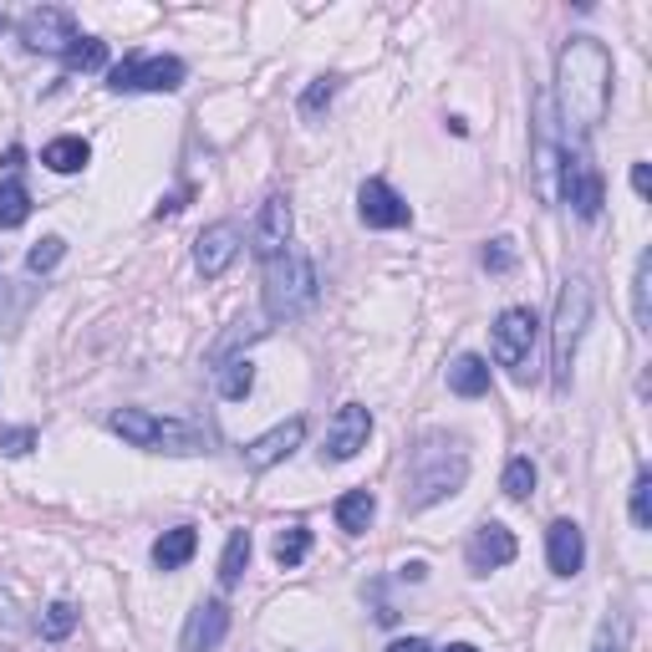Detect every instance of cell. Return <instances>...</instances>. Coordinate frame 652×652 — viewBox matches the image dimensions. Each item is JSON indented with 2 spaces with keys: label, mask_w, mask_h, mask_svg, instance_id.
<instances>
[{
  "label": "cell",
  "mask_w": 652,
  "mask_h": 652,
  "mask_svg": "<svg viewBox=\"0 0 652 652\" xmlns=\"http://www.w3.org/2000/svg\"><path fill=\"white\" fill-rule=\"evenodd\" d=\"M606 102H612V51L597 36H571L555 56V98L551 107L561 113L566 138H591L602 128Z\"/></svg>",
  "instance_id": "obj_1"
},
{
  "label": "cell",
  "mask_w": 652,
  "mask_h": 652,
  "mask_svg": "<svg viewBox=\"0 0 652 652\" xmlns=\"http://www.w3.org/2000/svg\"><path fill=\"white\" fill-rule=\"evenodd\" d=\"M464 474H469V459L453 438H423L413 449V464H408V489H413L408 504L429 510V504H438L444 495H453L464 485Z\"/></svg>",
  "instance_id": "obj_2"
},
{
  "label": "cell",
  "mask_w": 652,
  "mask_h": 652,
  "mask_svg": "<svg viewBox=\"0 0 652 652\" xmlns=\"http://www.w3.org/2000/svg\"><path fill=\"white\" fill-rule=\"evenodd\" d=\"M586 321H591V276L576 270L561 281V296H555V317H551V368H555V387L571 383V357L581 347Z\"/></svg>",
  "instance_id": "obj_3"
},
{
  "label": "cell",
  "mask_w": 652,
  "mask_h": 652,
  "mask_svg": "<svg viewBox=\"0 0 652 652\" xmlns=\"http://www.w3.org/2000/svg\"><path fill=\"white\" fill-rule=\"evenodd\" d=\"M321 296V281H317V266L311 255L302 251H285L281 260L266 266V317L270 321H296L306 317Z\"/></svg>",
  "instance_id": "obj_4"
},
{
  "label": "cell",
  "mask_w": 652,
  "mask_h": 652,
  "mask_svg": "<svg viewBox=\"0 0 652 652\" xmlns=\"http://www.w3.org/2000/svg\"><path fill=\"white\" fill-rule=\"evenodd\" d=\"M107 87L113 92H179L184 87V62L179 56H123L113 72H107Z\"/></svg>",
  "instance_id": "obj_5"
},
{
  "label": "cell",
  "mask_w": 652,
  "mask_h": 652,
  "mask_svg": "<svg viewBox=\"0 0 652 652\" xmlns=\"http://www.w3.org/2000/svg\"><path fill=\"white\" fill-rule=\"evenodd\" d=\"M536 336H540V317L530 311V306H510V311H500V321H495V342H489V351H495L500 368L515 372L520 383H525V362H530Z\"/></svg>",
  "instance_id": "obj_6"
},
{
  "label": "cell",
  "mask_w": 652,
  "mask_h": 652,
  "mask_svg": "<svg viewBox=\"0 0 652 652\" xmlns=\"http://www.w3.org/2000/svg\"><path fill=\"white\" fill-rule=\"evenodd\" d=\"M21 47L26 51H51V56H67L72 47H77V21H72V11H62V5H36L31 16L16 26Z\"/></svg>",
  "instance_id": "obj_7"
},
{
  "label": "cell",
  "mask_w": 652,
  "mask_h": 652,
  "mask_svg": "<svg viewBox=\"0 0 652 652\" xmlns=\"http://www.w3.org/2000/svg\"><path fill=\"white\" fill-rule=\"evenodd\" d=\"M561 194H566V204L576 209L581 219H597L602 215V204H606V184H602V174L591 168V158L586 153H566L561 158Z\"/></svg>",
  "instance_id": "obj_8"
},
{
  "label": "cell",
  "mask_w": 652,
  "mask_h": 652,
  "mask_svg": "<svg viewBox=\"0 0 652 652\" xmlns=\"http://www.w3.org/2000/svg\"><path fill=\"white\" fill-rule=\"evenodd\" d=\"M291 230H296V215H291V200L285 194H270L266 204H260V215H255V230H251V251L260 255V260H281L285 245H291Z\"/></svg>",
  "instance_id": "obj_9"
},
{
  "label": "cell",
  "mask_w": 652,
  "mask_h": 652,
  "mask_svg": "<svg viewBox=\"0 0 652 652\" xmlns=\"http://www.w3.org/2000/svg\"><path fill=\"white\" fill-rule=\"evenodd\" d=\"M357 215H362L368 230H402V225L413 219V209H408V200H402L393 184L368 179V184L357 189Z\"/></svg>",
  "instance_id": "obj_10"
},
{
  "label": "cell",
  "mask_w": 652,
  "mask_h": 652,
  "mask_svg": "<svg viewBox=\"0 0 652 652\" xmlns=\"http://www.w3.org/2000/svg\"><path fill=\"white\" fill-rule=\"evenodd\" d=\"M368 438H372V413L362 402H347V408H336V419L327 423V459L347 464V459H357V453L368 449Z\"/></svg>",
  "instance_id": "obj_11"
},
{
  "label": "cell",
  "mask_w": 652,
  "mask_h": 652,
  "mask_svg": "<svg viewBox=\"0 0 652 652\" xmlns=\"http://www.w3.org/2000/svg\"><path fill=\"white\" fill-rule=\"evenodd\" d=\"M234 255H240V230H234L230 219L209 225V230L194 240V266H200L204 281H219V276L234 266Z\"/></svg>",
  "instance_id": "obj_12"
},
{
  "label": "cell",
  "mask_w": 652,
  "mask_h": 652,
  "mask_svg": "<svg viewBox=\"0 0 652 652\" xmlns=\"http://www.w3.org/2000/svg\"><path fill=\"white\" fill-rule=\"evenodd\" d=\"M515 536H510V530H504L500 520H485V525H480V530H474V540H469V571H474V576H489V571H500V566H510V561H515Z\"/></svg>",
  "instance_id": "obj_13"
},
{
  "label": "cell",
  "mask_w": 652,
  "mask_h": 652,
  "mask_svg": "<svg viewBox=\"0 0 652 652\" xmlns=\"http://www.w3.org/2000/svg\"><path fill=\"white\" fill-rule=\"evenodd\" d=\"M302 438H306V419H285V423H276L270 434H260L245 449V464L255 469V474H266V469H276L285 459V453H296L302 449Z\"/></svg>",
  "instance_id": "obj_14"
},
{
  "label": "cell",
  "mask_w": 652,
  "mask_h": 652,
  "mask_svg": "<svg viewBox=\"0 0 652 652\" xmlns=\"http://www.w3.org/2000/svg\"><path fill=\"white\" fill-rule=\"evenodd\" d=\"M230 632V606L225 597H209V602L194 606V617H189V632H184V652H215Z\"/></svg>",
  "instance_id": "obj_15"
},
{
  "label": "cell",
  "mask_w": 652,
  "mask_h": 652,
  "mask_svg": "<svg viewBox=\"0 0 652 652\" xmlns=\"http://www.w3.org/2000/svg\"><path fill=\"white\" fill-rule=\"evenodd\" d=\"M546 555H551V571L555 576H576L586 566V536L576 520H555L546 530Z\"/></svg>",
  "instance_id": "obj_16"
},
{
  "label": "cell",
  "mask_w": 652,
  "mask_h": 652,
  "mask_svg": "<svg viewBox=\"0 0 652 652\" xmlns=\"http://www.w3.org/2000/svg\"><path fill=\"white\" fill-rule=\"evenodd\" d=\"M194 551H200V530H194V525H174V530H164V536L153 540V566L179 571L194 561Z\"/></svg>",
  "instance_id": "obj_17"
},
{
  "label": "cell",
  "mask_w": 652,
  "mask_h": 652,
  "mask_svg": "<svg viewBox=\"0 0 652 652\" xmlns=\"http://www.w3.org/2000/svg\"><path fill=\"white\" fill-rule=\"evenodd\" d=\"M117 438H128L133 449H158V434H164V419H153L143 408H117L113 419H107Z\"/></svg>",
  "instance_id": "obj_18"
},
{
  "label": "cell",
  "mask_w": 652,
  "mask_h": 652,
  "mask_svg": "<svg viewBox=\"0 0 652 652\" xmlns=\"http://www.w3.org/2000/svg\"><path fill=\"white\" fill-rule=\"evenodd\" d=\"M449 393H459V398H485L489 393V362L485 357H474V351L453 357L449 362Z\"/></svg>",
  "instance_id": "obj_19"
},
{
  "label": "cell",
  "mask_w": 652,
  "mask_h": 652,
  "mask_svg": "<svg viewBox=\"0 0 652 652\" xmlns=\"http://www.w3.org/2000/svg\"><path fill=\"white\" fill-rule=\"evenodd\" d=\"M215 387H219V398H225V402L251 398L255 362H251V357H230V362H219V368H215Z\"/></svg>",
  "instance_id": "obj_20"
},
{
  "label": "cell",
  "mask_w": 652,
  "mask_h": 652,
  "mask_svg": "<svg viewBox=\"0 0 652 652\" xmlns=\"http://www.w3.org/2000/svg\"><path fill=\"white\" fill-rule=\"evenodd\" d=\"M372 515H378V500H372L368 489H347V495L336 500V525H342L347 536H362L372 525Z\"/></svg>",
  "instance_id": "obj_21"
},
{
  "label": "cell",
  "mask_w": 652,
  "mask_h": 652,
  "mask_svg": "<svg viewBox=\"0 0 652 652\" xmlns=\"http://www.w3.org/2000/svg\"><path fill=\"white\" fill-rule=\"evenodd\" d=\"M87 158H92L87 138H51L47 149H41V164L51 174H77V168H87Z\"/></svg>",
  "instance_id": "obj_22"
},
{
  "label": "cell",
  "mask_w": 652,
  "mask_h": 652,
  "mask_svg": "<svg viewBox=\"0 0 652 652\" xmlns=\"http://www.w3.org/2000/svg\"><path fill=\"white\" fill-rule=\"evenodd\" d=\"M266 332H270V327H266V321H260V317H251V321H234L230 332H225V336H219V342H215V347H209V362H215V368H219V362H230L234 351H240V347H251V342H260V336H266Z\"/></svg>",
  "instance_id": "obj_23"
},
{
  "label": "cell",
  "mask_w": 652,
  "mask_h": 652,
  "mask_svg": "<svg viewBox=\"0 0 652 652\" xmlns=\"http://www.w3.org/2000/svg\"><path fill=\"white\" fill-rule=\"evenodd\" d=\"M31 219V189L21 179H5L0 184V230H21Z\"/></svg>",
  "instance_id": "obj_24"
},
{
  "label": "cell",
  "mask_w": 652,
  "mask_h": 652,
  "mask_svg": "<svg viewBox=\"0 0 652 652\" xmlns=\"http://www.w3.org/2000/svg\"><path fill=\"white\" fill-rule=\"evenodd\" d=\"M245 566H251V530H234V536L225 540V555H219V586H225V591L240 586Z\"/></svg>",
  "instance_id": "obj_25"
},
{
  "label": "cell",
  "mask_w": 652,
  "mask_h": 652,
  "mask_svg": "<svg viewBox=\"0 0 652 652\" xmlns=\"http://www.w3.org/2000/svg\"><path fill=\"white\" fill-rule=\"evenodd\" d=\"M306 555H311V530L306 525H285L281 536H276V566L296 571Z\"/></svg>",
  "instance_id": "obj_26"
},
{
  "label": "cell",
  "mask_w": 652,
  "mask_h": 652,
  "mask_svg": "<svg viewBox=\"0 0 652 652\" xmlns=\"http://www.w3.org/2000/svg\"><path fill=\"white\" fill-rule=\"evenodd\" d=\"M632 317H637V332H652V255L637 260V276H632Z\"/></svg>",
  "instance_id": "obj_27"
},
{
  "label": "cell",
  "mask_w": 652,
  "mask_h": 652,
  "mask_svg": "<svg viewBox=\"0 0 652 652\" xmlns=\"http://www.w3.org/2000/svg\"><path fill=\"white\" fill-rule=\"evenodd\" d=\"M77 622H82V612L72 602H51L47 612H41V637H47V642H67Z\"/></svg>",
  "instance_id": "obj_28"
},
{
  "label": "cell",
  "mask_w": 652,
  "mask_h": 652,
  "mask_svg": "<svg viewBox=\"0 0 652 652\" xmlns=\"http://www.w3.org/2000/svg\"><path fill=\"white\" fill-rule=\"evenodd\" d=\"M72 72H102L107 67V41H98V36H77V47L62 56Z\"/></svg>",
  "instance_id": "obj_29"
},
{
  "label": "cell",
  "mask_w": 652,
  "mask_h": 652,
  "mask_svg": "<svg viewBox=\"0 0 652 652\" xmlns=\"http://www.w3.org/2000/svg\"><path fill=\"white\" fill-rule=\"evenodd\" d=\"M500 489L510 495V500H530V489H536V464H530V459H510V464H504Z\"/></svg>",
  "instance_id": "obj_30"
},
{
  "label": "cell",
  "mask_w": 652,
  "mask_h": 652,
  "mask_svg": "<svg viewBox=\"0 0 652 652\" xmlns=\"http://www.w3.org/2000/svg\"><path fill=\"white\" fill-rule=\"evenodd\" d=\"M62 255H67V240H62V234H47V240H36V245H31V255H26V270H31V276H47V270L56 266Z\"/></svg>",
  "instance_id": "obj_31"
},
{
  "label": "cell",
  "mask_w": 652,
  "mask_h": 652,
  "mask_svg": "<svg viewBox=\"0 0 652 652\" xmlns=\"http://www.w3.org/2000/svg\"><path fill=\"white\" fill-rule=\"evenodd\" d=\"M632 525L637 530H652V474L648 469H637V480H632Z\"/></svg>",
  "instance_id": "obj_32"
},
{
  "label": "cell",
  "mask_w": 652,
  "mask_h": 652,
  "mask_svg": "<svg viewBox=\"0 0 652 652\" xmlns=\"http://www.w3.org/2000/svg\"><path fill=\"white\" fill-rule=\"evenodd\" d=\"M515 260H520L515 240H489V245H485V270H500V276H504V270H515Z\"/></svg>",
  "instance_id": "obj_33"
},
{
  "label": "cell",
  "mask_w": 652,
  "mask_h": 652,
  "mask_svg": "<svg viewBox=\"0 0 652 652\" xmlns=\"http://www.w3.org/2000/svg\"><path fill=\"white\" fill-rule=\"evenodd\" d=\"M336 98V77H321V82H311L306 87V98H302V113L306 117H317L321 107H327V102Z\"/></svg>",
  "instance_id": "obj_34"
},
{
  "label": "cell",
  "mask_w": 652,
  "mask_h": 652,
  "mask_svg": "<svg viewBox=\"0 0 652 652\" xmlns=\"http://www.w3.org/2000/svg\"><path fill=\"white\" fill-rule=\"evenodd\" d=\"M36 449V429H0V453H11V459H21V453Z\"/></svg>",
  "instance_id": "obj_35"
},
{
  "label": "cell",
  "mask_w": 652,
  "mask_h": 652,
  "mask_svg": "<svg viewBox=\"0 0 652 652\" xmlns=\"http://www.w3.org/2000/svg\"><path fill=\"white\" fill-rule=\"evenodd\" d=\"M632 189H637V200H648V189H652L648 164H632Z\"/></svg>",
  "instance_id": "obj_36"
},
{
  "label": "cell",
  "mask_w": 652,
  "mask_h": 652,
  "mask_svg": "<svg viewBox=\"0 0 652 652\" xmlns=\"http://www.w3.org/2000/svg\"><path fill=\"white\" fill-rule=\"evenodd\" d=\"M387 652H434L423 637H398V642H387Z\"/></svg>",
  "instance_id": "obj_37"
},
{
  "label": "cell",
  "mask_w": 652,
  "mask_h": 652,
  "mask_svg": "<svg viewBox=\"0 0 652 652\" xmlns=\"http://www.w3.org/2000/svg\"><path fill=\"white\" fill-rule=\"evenodd\" d=\"M0 168H5V174L16 179L21 168H26V153H21V149H5V158H0Z\"/></svg>",
  "instance_id": "obj_38"
},
{
  "label": "cell",
  "mask_w": 652,
  "mask_h": 652,
  "mask_svg": "<svg viewBox=\"0 0 652 652\" xmlns=\"http://www.w3.org/2000/svg\"><path fill=\"white\" fill-rule=\"evenodd\" d=\"M591 652H622V632H602Z\"/></svg>",
  "instance_id": "obj_39"
},
{
  "label": "cell",
  "mask_w": 652,
  "mask_h": 652,
  "mask_svg": "<svg viewBox=\"0 0 652 652\" xmlns=\"http://www.w3.org/2000/svg\"><path fill=\"white\" fill-rule=\"evenodd\" d=\"M423 576H429V566H423V561H408V566H402V581H423Z\"/></svg>",
  "instance_id": "obj_40"
},
{
  "label": "cell",
  "mask_w": 652,
  "mask_h": 652,
  "mask_svg": "<svg viewBox=\"0 0 652 652\" xmlns=\"http://www.w3.org/2000/svg\"><path fill=\"white\" fill-rule=\"evenodd\" d=\"M449 652H480V648H474V642H453Z\"/></svg>",
  "instance_id": "obj_41"
},
{
  "label": "cell",
  "mask_w": 652,
  "mask_h": 652,
  "mask_svg": "<svg viewBox=\"0 0 652 652\" xmlns=\"http://www.w3.org/2000/svg\"><path fill=\"white\" fill-rule=\"evenodd\" d=\"M5 31H11V16H5V11H0V36H5Z\"/></svg>",
  "instance_id": "obj_42"
}]
</instances>
